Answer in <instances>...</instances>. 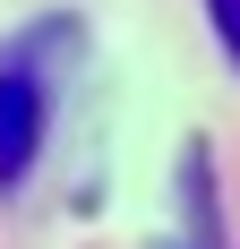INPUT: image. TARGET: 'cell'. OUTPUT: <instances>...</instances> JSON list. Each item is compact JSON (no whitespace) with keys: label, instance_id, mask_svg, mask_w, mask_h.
Segmentation results:
<instances>
[{"label":"cell","instance_id":"obj_2","mask_svg":"<svg viewBox=\"0 0 240 249\" xmlns=\"http://www.w3.org/2000/svg\"><path fill=\"white\" fill-rule=\"evenodd\" d=\"M206 18H215V35H223V52L240 60V0H206Z\"/></svg>","mask_w":240,"mask_h":249},{"label":"cell","instance_id":"obj_1","mask_svg":"<svg viewBox=\"0 0 240 249\" xmlns=\"http://www.w3.org/2000/svg\"><path fill=\"white\" fill-rule=\"evenodd\" d=\"M43 121H51L43 77H34L26 52H9V60H0V189L26 180V163L43 155Z\"/></svg>","mask_w":240,"mask_h":249}]
</instances>
